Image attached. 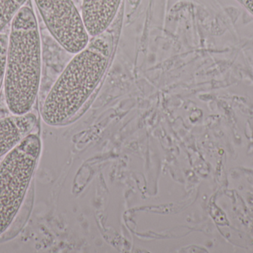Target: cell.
<instances>
[{
    "mask_svg": "<svg viewBox=\"0 0 253 253\" xmlns=\"http://www.w3.org/2000/svg\"><path fill=\"white\" fill-rule=\"evenodd\" d=\"M108 31L91 38L83 50L74 54L50 89L42 108V117L46 124H67L100 83L114 46L113 37Z\"/></svg>",
    "mask_w": 253,
    "mask_h": 253,
    "instance_id": "1",
    "label": "cell"
},
{
    "mask_svg": "<svg viewBox=\"0 0 253 253\" xmlns=\"http://www.w3.org/2000/svg\"><path fill=\"white\" fill-rule=\"evenodd\" d=\"M248 11L253 15V0H238Z\"/></svg>",
    "mask_w": 253,
    "mask_h": 253,
    "instance_id": "9",
    "label": "cell"
},
{
    "mask_svg": "<svg viewBox=\"0 0 253 253\" xmlns=\"http://www.w3.org/2000/svg\"><path fill=\"white\" fill-rule=\"evenodd\" d=\"M27 0H0V34L13 20L15 15L23 7Z\"/></svg>",
    "mask_w": 253,
    "mask_h": 253,
    "instance_id": "7",
    "label": "cell"
},
{
    "mask_svg": "<svg viewBox=\"0 0 253 253\" xmlns=\"http://www.w3.org/2000/svg\"><path fill=\"white\" fill-rule=\"evenodd\" d=\"M122 0H83L82 18L90 38L109 29L118 13Z\"/></svg>",
    "mask_w": 253,
    "mask_h": 253,
    "instance_id": "5",
    "label": "cell"
},
{
    "mask_svg": "<svg viewBox=\"0 0 253 253\" xmlns=\"http://www.w3.org/2000/svg\"><path fill=\"white\" fill-rule=\"evenodd\" d=\"M52 37L68 53L76 54L88 44L81 13L72 0H34Z\"/></svg>",
    "mask_w": 253,
    "mask_h": 253,
    "instance_id": "4",
    "label": "cell"
},
{
    "mask_svg": "<svg viewBox=\"0 0 253 253\" xmlns=\"http://www.w3.org/2000/svg\"><path fill=\"white\" fill-rule=\"evenodd\" d=\"M37 125V116L31 112L0 119V157L33 133Z\"/></svg>",
    "mask_w": 253,
    "mask_h": 253,
    "instance_id": "6",
    "label": "cell"
},
{
    "mask_svg": "<svg viewBox=\"0 0 253 253\" xmlns=\"http://www.w3.org/2000/svg\"><path fill=\"white\" fill-rule=\"evenodd\" d=\"M42 72V44L32 9L23 6L11 22L6 56L4 91L14 115L29 113L35 102Z\"/></svg>",
    "mask_w": 253,
    "mask_h": 253,
    "instance_id": "2",
    "label": "cell"
},
{
    "mask_svg": "<svg viewBox=\"0 0 253 253\" xmlns=\"http://www.w3.org/2000/svg\"><path fill=\"white\" fill-rule=\"evenodd\" d=\"M7 43H8V36L4 34H0V92H1V88L4 86Z\"/></svg>",
    "mask_w": 253,
    "mask_h": 253,
    "instance_id": "8",
    "label": "cell"
},
{
    "mask_svg": "<svg viewBox=\"0 0 253 253\" xmlns=\"http://www.w3.org/2000/svg\"><path fill=\"white\" fill-rule=\"evenodd\" d=\"M40 136L25 137L0 164V239L10 231L23 206L40 158Z\"/></svg>",
    "mask_w": 253,
    "mask_h": 253,
    "instance_id": "3",
    "label": "cell"
}]
</instances>
